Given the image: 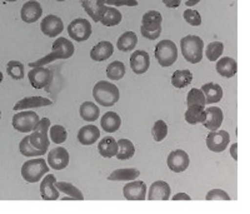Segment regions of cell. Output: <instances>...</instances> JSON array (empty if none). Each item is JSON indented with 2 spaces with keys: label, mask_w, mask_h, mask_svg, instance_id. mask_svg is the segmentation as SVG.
Returning a JSON list of instances; mask_svg holds the SVG:
<instances>
[{
  "label": "cell",
  "mask_w": 250,
  "mask_h": 214,
  "mask_svg": "<svg viewBox=\"0 0 250 214\" xmlns=\"http://www.w3.org/2000/svg\"><path fill=\"white\" fill-rule=\"evenodd\" d=\"M187 104L188 107H190V106L205 107L207 102H205L204 93L202 91V89H196V88L191 89V90L188 93Z\"/></svg>",
  "instance_id": "40"
},
{
  "label": "cell",
  "mask_w": 250,
  "mask_h": 214,
  "mask_svg": "<svg viewBox=\"0 0 250 214\" xmlns=\"http://www.w3.org/2000/svg\"><path fill=\"white\" fill-rule=\"evenodd\" d=\"M216 71L219 75H222L224 78H233L238 71V64H236L235 59L229 57L220 58L216 62Z\"/></svg>",
  "instance_id": "25"
},
{
  "label": "cell",
  "mask_w": 250,
  "mask_h": 214,
  "mask_svg": "<svg viewBox=\"0 0 250 214\" xmlns=\"http://www.w3.org/2000/svg\"><path fill=\"white\" fill-rule=\"evenodd\" d=\"M150 65V58L145 50H135L130 57V68L135 74L146 73Z\"/></svg>",
  "instance_id": "15"
},
{
  "label": "cell",
  "mask_w": 250,
  "mask_h": 214,
  "mask_svg": "<svg viewBox=\"0 0 250 214\" xmlns=\"http://www.w3.org/2000/svg\"><path fill=\"white\" fill-rule=\"evenodd\" d=\"M189 163H190L189 155H188L187 151L182 150V149H176V150L171 151L168 155V159H167L169 169L174 173H183V171H187Z\"/></svg>",
  "instance_id": "11"
},
{
  "label": "cell",
  "mask_w": 250,
  "mask_h": 214,
  "mask_svg": "<svg viewBox=\"0 0 250 214\" xmlns=\"http://www.w3.org/2000/svg\"><path fill=\"white\" fill-rule=\"evenodd\" d=\"M114 53V45L110 42H99L90 50V58L94 62H104Z\"/></svg>",
  "instance_id": "23"
},
{
  "label": "cell",
  "mask_w": 250,
  "mask_h": 214,
  "mask_svg": "<svg viewBox=\"0 0 250 214\" xmlns=\"http://www.w3.org/2000/svg\"><path fill=\"white\" fill-rule=\"evenodd\" d=\"M68 34L75 42H85L91 35V25L84 18H77L68 25Z\"/></svg>",
  "instance_id": "8"
},
{
  "label": "cell",
  "mask_w": 250,
  "mask_h": 214,
  "mask_svg": "<svg viewBox=\"0 0 250 214\" xmlns=\"http://www.w3.org/2000/svg\"><path fill=\"white\" fill-rule=\"evenodd\" d=\"M207 200H215V199H220V200H230L231 198L229 197L227 192L223 191V189H211V191L208 192L207 197H205Z\"/></svg>",
  "instance_id": "45"
},
{
  "label": "cell",
  "mask_w": 250,
  "mask_h": 214,
  "mask_svg": "<svg viewBox=\"0 0 250 214\" xmlns=\"http://www.w3.org/2000/svg\"><path fill=\"white\" fill-rule=\"evenodd\" d=\"M193 82V74L190 70L184 69V70H175L171 75V86L174 88L182 89L188 86Z\"/></svg>",
  "instance_id": "31"
},
{
  "label": "cell",
  "mask_w": 250,
  "mask_h": 214,
  "mask_svg": "<svg viewBox=\"0 0 250 214\" xmlns=\"http://www.w3.org/2000/svg\"><path fill=\"white\" fill-rule=\"evenodd\" d=\"M138 44V37L134 32H125L118 39L117 48L120 52H130Z\"/></svg>",
  "instance_id": "32"
},
{
  "label": "cell",
  "mask_w": 250,
  "mask_h": 214,
  "mask_svg": "<svg viewBox=\"0 0 250 214\" xmlns=\"http://www.w3.org/2000/svg\"><path fill=\"white\" fill-rule=\"evenodd\" d=\"M49 169L44 158L26 160L21 167V177L28 183H37L48 173Z\"/></svg>",
  "instance_id": "4"
},
{
  "label": "cell",
  "mask_w": 250,
  "mask_h": 214,
  "mask_svg": "<svg viewBox=\"0 0 250 214\" xmlns=\"http://www.w3.org/2000/svg\"><path fill=\"white\" fill-rule=\"evenodd\" d=\"M171 199L173 200H191V198H190V195L185 194V193H176V194L174 195Z\"/></svg>",
  "instance_id": "47"
},
{
  "label": "cell",
  "mask_w": 250,
  "mask_h": 214,
  "mask_svg": "<svg viewBox=\"0 0 250 214\" xmlns=\"http://www.w3.org/2000/svg\"><path fill=\"white\" fill-rule=\"evenodd\" d=\"M82 6L95 23L100 21L108 10V6L105 5V3L100 1V0H95V1L94 0H85L82 3Z\"/></svg>",
  "instance_id": "17"
},
{
  "label": "cell",
  "mask_w": 250,
  "mask_h": 214,
  "mask_svg": "<svg viewBox=\"0 0 250 214\" xmlns=\"http://www.w3.org/2000/svg\"><path fill=\"white\" fill-rule=\"evenodd\" d=\"M28 78L33 88L43 89L50 84L51 79H53V73L50 69L45 68V66H38L29 71Z\"/></svg>",
  "instance_id": "10"
},
{
  "label": "cell",
  "mask_w": 250,
  "mask_h": 214,
  "mask_svg": "<svg viewBox=\"0 0 250 214\" xmlns=\"http://www.w3.org/2000/svg\"><path fill=\"white\" fill-rule=\"evenodd\" d=\"M51 104H53V102H51L50 99H48V98L28 97L19 100L13 109H14V111L25 110V109H31V108H43V107L51 106Z\"/></svg>",
  "instance_id": "22"
},
{
  "label": "cell",
  "mask_w": 250,
  "mask_h": 214,
  "mask_svg": "<svg viewBox=\"0 0 250 214\" xmlns=\"http://www.w3.org/2000/svg\"><path fill=\"white\" fill-rule=\"evenodd\" d=\"M20 15H21V19L25 23H35L43 15V8L38 1H26L23 8H21Z\"/></svg>",
  "instance_id": "20"
},
{
  "label": "cell",
  "mask_w": 250,
  "mask_h": 214,
  "mask_svg": "<svg viewBox=\"0 0 250 214\" xmlns=\"http://www.w3.org/2000/svg\"><path fill=\"white\" fill-rule=\"evenodd\" d=\"M50 119L43 118V119H40L37 128L30 134V143L39 150H46L49 148L50 140H49L48 137V130L50 129Z\"/></svg>",
  "instance_id": "7"
},
{
  "label": "cell",
  "mask_w": 250,
  "mask_h": 214,
  "mask_svg": "<svg viewBox=\"0 0 250 214\" xmlns=\"http://www.w3.org/2000/svg\"><path fill=\"white\" fill-rule=\"evenodd\" d=\"M57 188L59 189L60 192H62L64 194L70 195L74 199L77 200H83L84 199V195H83L82 192L77 188L75 186H73L71 183H66V182H57Z\"/></svg>",
  "instance_id": "39"
},
{
  "label": "cell",
  "mask_w": 250,
  "mask_h": 214,
  "mask_svg": "<svg viewBox=\"0 0 250 214\" xmlns=\"http://www.w3.org/2000/svg\"><path fill=\"white\" fill-rule=\"evenodd\" d=\"M185 120L187 123L191 124H198L203 123L205 120V109L202 106H190L188 107L187 111H185Z\"/></svg>",
  "instance_id": "33"
},
{
  "label": "cell",
  "mask_w": 250,
  "mask_h": 214,
  "mask_svg": "<svg viewBox=\"0 0 250 214\" xmlns=\"http://www.w3.org/2000/svg\"><path fill=\"white\" fill-rule=\"evenodd\" d=\"M183 17H184L185 21L188 24H190L191 26H199L202 24V17L194 9H187L184 14H183Z\"/></svg>",
  "instance_id": "44"
},
{
  "label": "cell",
  "mask_w": 250,
  "mask_h": 214,
  "mask_svg": "<svg viewBox=\"0 0 250 214\" xmlns=\"http://www.w3.org/2000/svg\"><path fill=\"white\" fill-rule=\"evenodd\" d=\"M6 74L15 80L23 79V78L25 77L24 65L20 63V62H17V60H12V62H9L8 65H6Z\"/></svg>",
  "instance_id": "38"
},
{
  "label": "cell",
  "mask_w": 250,
  "mask_h": 214,
  "mask_svg": "<svg viewBox=\"0 0 250 214\" xmlns=\"http://www.w3.org/2000/svg\"><path fill=\"white\" fill-rule=\"evenodd\" d=\"M223 50H224L223 43H220V42H213V43L209 44L207 46V49H205V57L210 60V62H215V60H218L219 58L222 57Z\"/></svg>",
  "instance_id": "41"
},
{
  "label": "cell",
  "mask_w": 250,
  "mask_h": 214,
  "mask_svg": "<svg viewBox=\"0 0 250 214\" xmlns=\"http://www.w3.org/2000/svg\"><path fill=\"white\" fill-rule=\"evenodd\" d=\"M105 5H115V6H123V5H129V6H137L138 1H106Z\"/></svg>",
  "instance_id": "46"
},
{
  "label": "cell",
  "mask_w": 250,
  "mask_h": 214,
  "mask_svg": "<svg viewBox=\"0 0 250 214\" xmlns=\"http://www.w3.org/2000/svg\"><path fill=\"white\" fill-rule=\"evenodd\" d=\"M151 134H153L155 142H162L168 135V126L164 120H156L154 123L153 129H151Z\"/></svg>",
  "instance_id": "42"
},
{
  "label": "cell",
  "mask_w": 250,
  "mask_h": 214,
  "mask_svg": "<svg viewBox=\"0 0 250 214\" xmlns=\"http://www.w3.org/2000/svg\"><path fill=\"white\" fill-rule=\"evenodd\" d=\"M19 150L24 157H28V158L42 157V155L45 154V151H46V150H39V149L35 148V147L30 143V135H26L25 138L21 139V142L19 143Z\"/></svg>",
  "instance_id": "34"
},
{
  "label": "cell",
  "mask_w": 250,
  "mask_h": 214,
  "mask_svg": "<svg viewBox=\"0 0 250 214\" xmlns=\"http://www.w3.org/2000/svg\"><path fill=\"white\" fill-rule=\"evenodd\" d=\"M154 54L160 66L168 68L173 65L178 59V48L171 40H162L156 44Z\"/></svg>",
  "instance_id": "5"
},
{
  "label": "cell",
  "mask_w": 250,
  "mask_h": 214,
  "mask_svg": "<svg viewBox=\"0 0 250 214\" xmlns=\"http://www.w3.org/2000/svg\"><path fill=\"white\" fill-rule=\"evenodd\" d=\"M106 77L111 80H120L125 77V65L122 62H113L106 66Z\"/></svg>",
  "instance_id": "37"
},
{
  "label": "cell",
  "mask_w": 250,
  "mask_h": 214,
  "mask_svg": "<svg viewBox=\"0 0 250 214\" xmlns=\"http://www.w3.org/2000/svg\"><path fill=\"white\" fill-rule=\"evenodd\" d=\"M59 189L57 188V178L53 174L45 175L40 184V195L44 200L59 199Z\"/></svg>",
  "instance_id": "16"
},
{
  "label": "cell",
  "mask_w": 250,
  "mask_h": 214,
  "mask_svg": "<svg viewBox=\"0 0 250 214\" xmlns=\"http://www.w3.org/2000/svg\"><path fill=\"white\" fill-rule=\"evenodd\" d=\"M100 123H102V128L106 133H115L117 130H119L120 126H122V118L115 111H106L102 117Z\"/></svg>",
  "instance_id": "27"
},
{
  "label": "cell",
  "mask_w": 250,
  "mask_h": 214,
  "mask_svg": "<svg viewBox=\"0 0 250 214\" xmlns=\"http://www.w3.org/2000/svg\"><path fill=\"white\" fill-rule=\"evenodd\" d=\"M140 175V171L135 168H122L114 171L108 177L111 182H128V180H135Z\"/></svg>",
  "instance_id": "29"
},
{
  "label": "cell",
  "mask_w": 250,
  "mask_h": 214,
  "mask_svg": "<svg viewBox=\"0 0 250 214\" xmlns=\"http://www.w3.org/2000/svg\"><path fill=\"white\" fill-rule=\"evenodd\" d=\"M202 91L204 93L207 104H214L220 102L223 98V89L219 84L207 83L202 86Z\"/></svg>",
  "instance_id": "28"
},
{
  "label": "cell",
  "mask_w": 250,
  "mask_h": 214,
  "mask_svg": "<svg viewBox=\"0 0 250 214\" xmlns=\"http://www.w3.org/2000/svg\"><path fill=\"white\" fill-rule=\"evenodd\" d=\"M74 44L71 43L70 40L65 39V38H58L53 43V50H51L50 54L42 58V59L35 60L34 63H29V66L38 68V66H44L58 59H69L74 55Z\"/></svg>",
  "instance_id": "1"
},
{
  "label": "cell",
  "mask_w": 250,
  "mask_h": 214,
  "mask_svg": "<svg viewBox=\"0 0 250 214\" xmlns=\"http://www.w3.org/2000/svg\"><path fill=\"white\" fill-rule=\"evenodd\" d=\"M123 194L125 199L128 200H144L146 195V186L142 180H134L125 184L123 188Z\"/></svg>",
  "instance_id": "14"
},
{
  "label": "cell",
  "mask_w": 250,
  "mask_h": 214,
  "mask_svg": "<svg viewBox=\"0 0 250 214\" xmlns=\"http://www.w3.org/2000/svg\"><path fill=\"white\" fill-rule=\"evenodd\" d=\"M162 23L163 17L159 12L156 10H150V12L145 13L142 19V28L145 32L148 33H156L162 32Z\"/></svg>",
  "instance_id": "18"
},
{
  "label": "cell",
  "mask_w": 250,
  "mask_h": 214,
  "mask_svg": "<svg viewBox=\"0 0 250 214\" xmlns=\"http://www.w3.org/2000/svg\"><path fill=\"white\" fill-rule=\"evenodd\" d=\"M171 189L164 180H156L150 186L148 193L149 200H168L170 198Z\"/></svg>",
  "instance_id": "21"
},
{
  "label": "cell",
  "mask_w": 250,
  "mask_h": 214,
  "mask_svg": "<svg viewBox=\"0 0 250 214\" xmlns=\"http://www.w3.org/2000/svg\"><path fill=\"white\" fill-rule=\"evenodd\" d=\"M223 110L216 107H211V108L205 109V120L203 122V126L208 128L209 130H218L223 123Z\"/></svg>",
  "instance_id": "19"
},
{
  "label": "cell",
  "mask_w": 250,
  "mask_h": 214,
  "mask_svg": "<svg viewBox=\"0 0 250 214\" xmlns=\"http://www.w3.org/2000/svg\"><path fill=\"white\" fill-rule=\"evenodd\" d=\"M100 138V130L95 126L82 127L78 131V140L83 146H93Z\"/></svg>",
  "instance_id": "24"
},
{
  "label": "cell",
  "mask_w": 250,
  "mask_h": 214,
  "mask_svg": "<svg viewBox=\"0 0 250 214\" xmlns=\"http://www.w3.org/2000/svg\"><path fill=\"white\" fill-rule=\"evenodd\" d=\"M230 154H231V158H233L234 160H238V144H236V143L231 144Z\"/></svg>",
  "instance_id": "49"
},
{
  "label": "cell",
  "mask_w": 250,
  "mask_h": 214,
  "mask_svg": "<svg viewBox=\"0 0 250 214\" xmlns=\"http://www.w3.org/2000/svg\"><path fill=\"white\" fill-rule=\"evenodd\" d=\"M118 142L113 137L103 138L98 144V150L99 154L104 158H113L117 157L118 154Z\"/></svg>",
  "instance_id": "26"
},
{
  "label": "cell",
  "mask_w": 250,
  "mask_h": 214,
  "mask_svg": "<svg viewBox=\"0 0 250 214\" xmlns=\"http://www.w3.org/2000/svg\"><path fill=\"white\" fill-rule=\"evenodd\" d=\"M198 3H199V0H195V1H187L185 4H187L188 6H193V5H195V4H198Z\"/></svg>",
  "instance_id": "50"
},
{
  "label": "cell",
  "mask_w": 250,
  "mask_h": 214,
  "mask_svg": "<svg viewBox=\"0 0 250 214\" xmlns=\"http://www.w3.org/2000/svg\"><path fill=\"white\" fill-rule=\"evenodd\" d=\"M69 158L70 157H69L68 150L62 147H58L49 151L48 164L50 168L55 169V171H62L69 166Z\"/></svg>",
  "instance_id": "13"
},
{
  "label": "cell",
  "mask_w": 250,
  "mask_h": 214,
  "mask_svg": "<svg viewBox=\"0 0 250 214\" xmlns=\"http://www.w3.org/2000/svg\"><path fill=\"white\" fill-rule=\"evenodd\" d=\"M118 154L117 158L119 160H126L130 159L135 154V148L134 144L129 139H119L118 140Z\"/></svg>",
  "instance_id": "35"
},
{
  "label": "cell",
  "mask_w": 250,
  "mask_h": 214,
  "mask_svg": "<svg viewBox=\"0 0 250 214\" xmlns=\"http://www.w3.org/2000/svg\"><path fill=\"white\" fill-rule=\"evenodd\" d=\"M122 18V13H120L117 8L108 6V10H106L105 15L103 17V19L100 20V23L104 26H115L118 25V24H120Z\"/></svg>",
  "instance_id": "36"
},
{
  "label": "cell",
  "mask_w": 250,
  "mask_h": 214,
  "mask_svg": "<svg viewBox=\"0 0 250 214\" xmlns=\"http://www.w3.org/2000/svg\"><path fill=\"white\" fill-rule=\"evenodd\" d=\"M66 137H68V133L62 126L55 124L50 127V138L55 144H62L66 140Z\"/></svg>",
  "instance_id": "43"
},
{
  "label": "cell",
  "mask_w": 250,
  "mask_h": 214,
  "mask_svg": "<svg viewBox=\"0 0 250 214\" xmlns=\"http://www.w3.org/2000/svg\"><path fill=\"white\" fill-rule=\"evenodd\" d=\"M93 97L99 106L109 108L119 102V89L115 84L100 80L94 86Z\"/></svg>",
  "instance_id": "2"
},
{
  "label": "cell",
  "mask_w": 250,
  "mask_h": 214,
  "mask_svg": "<svg viewBox=\"0 0 250 214\" xmlns=\"http://www.w3.org/2000/svg\"><path fill=\"white\" fill-rule=\"evenodd\" d=\"M182 54L187 62L191 64L200 63L204 52V42L196 35H187L180 40Z\"/></svg>",
  "instance_id": "3"
},
{
  "label": "cell",
  "mask_w": 250,
  "mask_h": 214,
  "mask_svg": "<svg viewBox=\"0 0 250 214\" xmlns=\"http://www.w3.org/2000/svg\"><path fill=\"white\" fill-rule=\"evenodd\" d=\"M39 122V115L35 111L24 110L20 111V113H17L13 117L12 124L20 133H30V131H34V129L37 128Z\"/></svg>",
  "instance_id": "6"
},
{
  "label": "cell",
  "mask_w": 250,
  "mask_h": 214,
  "mask_svg": "<svg viewBox=\"0 0 250 214\" xmlns=\"http://www.w3.org/2000/svg\"><path fill=\"white\" fill-rule=\"evenodd\" d=\"M79 114L86 122H95L100 115V108L93 102H85L80 106Z\"/></svg>",
  "instance_id": "30"
},
{
  "label": "cell",
  "mask_w": 250,
  "mask_h": 214,
  "mask_svg": "<svg viewBox=\"0 0 250 214\" xmlns=\"http://www.w3.org/2000/svg\"><path fill=\"white\" fill-rule=\"evenodd\" d=\"M230 142V135L227 130H213L207 137V147L214 153H222Z\"/></svg>",
  "instance_id": "9"
},
{
  "label": "cell",
  "mask_w": 250,
  "mask_h": 214,
  "mask_svg": "<svg viewBox=\"0 0 250 214\" xmlns=\"http://www.w3.org/2000/svg\"><path fill=\"white\" fill-rule=\"evenodd\" d=\"M163 3L167 6H169V8H178L182 1H180V0H174V1H170V0H163Z\"/></svg>",
  "instance_id": "48"
},
{
  "label": "cell",
  "mask_w": 250,
  "mask_h": 214,
  "mask_svg": "<svg viewBox=\"0 0 250 214\" xmlns=\"http://www.w3.org/2000/svg\"><path fill=\"white\" fill-rule=\"evenodd\" d=\"M40 29L44 35L49 38H55L64 30L62 20L58 15H46L40 24Z\"/></svg>",
  "instance_id": "12"
}]
</instances>
